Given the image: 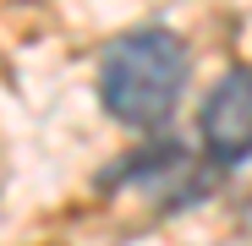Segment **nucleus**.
Listing matches in <instances>:
<instances>
[{
  "label": "nucleus",
  "mask_w": 252,
  "mask_h": 246,
  "mask_svg": "<svg viewBox=\"0 0 252 246\" xmlns=\"http://www.w3.org/2000/svg\"><path fill=\"white\" fill-rule=\"evenodd\" d=\"M192 50L170 27H132L104 44L99 55V104L121 120V126L154 132L170 120V109L187 93Z\"/></svg>",
  "instance_id": "obj_1"
},
{
  "label": "nucleus",
  "mask_w": 252,
  "mask_h": 246,
  "mask_svg": "<svg viewBox=\"0 0 252 246\" xmlns=\"http://www.w3.org/2000/svg\"><path fill=\"white\" fill-rule=\"evenodd\" d=\"M197 142L214 170H236L252 159V66H230L197 109Z\"/></svg>",
  "instance_id": "obj_2"
},
{
  "label": "nucleus",
  "mask_w": 252,
  "mask_h": 246,
  "mask_svg": "<svg viewBox=\"0 0 252 246\" xmlns=\"http://www.w3.org/2000/svg\"><path fill=\"white\" fill-rule=\"evenodd\" d=\"M241 219H247V230H252V197H247V214H241Z\"/></svg>",
  "instance_id": "obj_3"
}]
</instances>
